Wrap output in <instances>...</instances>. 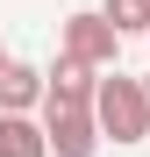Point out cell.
Instances as JSON below:
<instances>
[{"mask_svg": "<svg viewBox=\"0 0 150 157\" xmlns=\"http://www.w3.org/2000/svg\"><path fill=\"white\" fill-rule=\"evenodd\" d=\"M93 114H100V136H114V143H143L150 136V93H143V78H100V93H93Z\"/></svg>", "mask_w": 150, "mask_h": 157, "instance_id": "6da1fadb", "label": "cell"}, {"mask_svg": "<svg viewBox=\"0 0 150 157\" xmlns=\"http://www.w3.org/2000/svg\"><path fill=\"white\" fill-rule=\"evenodd\" d=\"M43 136L57 157H93L100 150V114L93 107H43Z\"/></svg>", "mask_w": 150, "mask_h": 157, "instance_id": "7a4b0ae2", "label": "cell"}, {"mask_svg": "<svg viewBox=\"0 0 150 157\" xmlns=\"http://www.w3.org/2000/svg\"><path fill=\"white\" fill-rule=\"evenodd\" d=\"M114 50H121V29L107 14H71L64 21V57H79V64H114Z\"/></svg>", "mask_w": 150, "mask_h": 157, "instance_id": "3957f363", "label": "cell"}, {"mask_svg": "<svg viewBox=\"0 0 150 157\" xmlns=\"http://www.w3.org/2000/svg\"><path fill=\"white\" fill-rule=\"evenodd\" d=\"M93 93H100L93 64H79V57H57V71H50V86H43V107H93Z\"/></svg>", "mask_w": 150, "mask_h": 157, "instance_id": "277c9868", "label": "cell"}, {"mask_svg": "<svg viewBox=\"0 0 150 157\" xmlns=\"http://www.w3.org/2000/svg\"><path fill=\"white\" fill-rule=\"evenodd\" d=\"M43 86H50V71H36V64H7V71H0V114H29L36 100H43Z\"/></svg>", "mask_w": 150, "mask_h": 157, "instance_id": "5b68a950", "label": "cell"}, {"mask_svg": "<svg viewBox=\"0 0 150 157\" xmlns=\"http://www.w3.org/2000/svg\"><path fill=\"white\" fill-rule=\"evenodd\" d=\"M0 157H50V136L29 114H0Z\"/></svg>", "mask_w": 150, "mask_h": 157, "instance_id": "8992f818", "label": "cell"}, {"mask_svg": "<svg viewBox=\"0 0 150 157\" xmlns=\"http://www.w3.org/2000/svg\"><path fill=\"white\" fill-rule=\"evenodd\" d=\"M107 21L121 36H136V29H150V0H107Z\"/></svg>", "mask_w": 150, "mask_h": 157, "instance_id": "52a82bcc", "label": "cell"}, {"mask_svg": "<svg viewBox=\"0 0 150 157\" xmlns=\"http://www.w3.org/2000/svg\"><path fill=\"white\" fill-rule=\"evenodd\" d=\"M0 71H7V57H0Z\"/></svg>", "mask_w": 150, "mask_h": 157, "instance_id": "ba28073f", "label": "cell"}, {"mask_svg": "<svg viewBox=\"0 0 150 157\" xmlns=\"http://www.w3.org/2000/svg\"><path fill=\"white\" fill-rule=\"evenodd\" d=\"M143 93H150V78H143Z\"/></svg>", "mask_w": 150, "mask_h": 157, "instance_id": "9c48e42d", "label": "cell"}]
</instances>
